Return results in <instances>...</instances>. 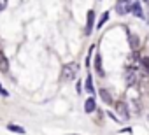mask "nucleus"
<instances>
[{
	"label": "nucleus",
	"instance_id": "1",
	"mask_svg": "<svg viewBox=\"0 0 149 135\" xmlns=\"http://www.w3.org/2000/svg\"><path fill=\"white\" fill-rule=\"evenodd\" d=\"M77 72H79V65L77 63H67L65 67H63V72H61V77L65 79V81H72L74 77L77 76Z\"/></svg>",
	"mask_w": 149,
	"mask_h": 135
},
{
	"label": "nucleus",
	"instance_id": "2",
	"mask_svg": "<svg viewBox=\"0 0 149 135\" xmlns=\"http://www.w3.org/2000/svg\"><path fill=\"white\" fill-rule=\"evenodd\" d=\"M132 4H133V0H118V4H116V13L119 16H125L132 11Z\"/></svg>",
	"mask_w": 149,
	"mask_h": 135
},
{
	"label": "nucleus",
	"instance_id": "3",
	"mask_svg": "<svg viewBox=\"0 0 149 135\" xmlns=\"http://www.w3.org/2000/svg\"><path fill=\"white\" fill-rule=\"evenodd\" d=\"M93 26H95V11H90L88 13V23H86V33L88 35L93 32Z\"/></svg>",
	"mask_w": 149,
	"mask_h": 135
},
{
	"label": "nucleus",
	"instance_id": "4",
	"mask_svg": "<svg viewBox=\"0 0 149 135\" xmlns=\"http://www.w3.org/2000/svg\"><path fill=\"white\" fill-rule=\"evenodd\" d=\"M95 109H97V102H95V98H93V97L86 98V102H84V111L90 114V112H95Z\"/></svg>",
	"mask_w": 149,
	"mask_h": 135
},
{
	"label": "nucleus",
	"instance_id": "5",
	"mask_svg": "<svg viewBox=\"0 0 149 135\" xmlns=\"http://www.w3.org/2000/svg\"><path fill=\"white\" fill-rule=\"evenodd\" d=\"M130 13H133L137 18H142V16H144V11H142L140 2H135V0H133V4H132V11H130Z\"/></svg>",
	"mask_w": 149,
	"mask_h": 135
},
{
	"label": "nucleus",
	"instance_id": "6",
	"mask_svg": "<svg viewBox=\"0 0 149 135\" xmlns=\"http://www.w3.org/2000/svg\"><path fill=\"white\" fill-rule=\"evenodd\" d=\"M116 111L125 118V119H128V116H130V112H128V109H126V105L123 104V102H118L116 104Z\"/></svg>",
	"mask_w": 149,
	"mask_h": 135
},
{
	"label": "nucleus",
	"instance_id": "7",
	"mask_svg": "<svg viewBox=\"0 0 149 135\" xmlns=\"http://www.w3.org/2000/svg\"><path fill=\"white\" fill-rule=\"evenodd\" d=\"M0 70H2V72L9 70V61H7V58H6L4 53H0Z\"/></svg>",
	"mask_w": 149,
	"mask_h": 135
},
{
	"label": "nucleus",
	"instance_id": "8",
	"mask_svg": "<svg viewBox=\"0 0 149 135\" xmlns=\"http://www.w3.org/2000/svg\"><path fill=\"white\" fill-rule=\"evenodd\" d=\"M95 70L98 72V74H104V69H102V56L100 54H95Z\"/></svg>",
	"mask_w": 149,
	"mask_h": 135
},
{
	"label": "nucleus",
	"instance_id": "9",
	"mask_svg": "<svg viewBox=\"0 0 149 135\" xmlns=\"http://www.w3.org/2000/svg\"><path fill=\"white\" fill-rule=\"evenodd\" d=\"M107 19H109V13H104V14H102V18L98 19V23H97L95 26H97V28L100 30V28H102V26H104V25L107 23Z\"/></svg>",
	"mask_w": 149,
	"mask_h": 135
},
{
	"label": "nucleus",
	"instance_id": "10",
	"mask_svg": "<svg viewBox=\"0 0 149 135\" xmlns=\"http://www.w3.org/2000/svg\"><path fill=\"white\" fill-rule=\"evenodd\" d=\"M128 39H130V46H132V49H137V47H139V37H137V35H130Z\"/></svg>",
	"mask_w": 149,
	"mask_h": 135
},
{
	"label": "nucleus",
	"instance_id": "11",
	"mask_svg": "<svg viewBox=\"0 0 149 135\" xmlns=\"http://www.w3.org/2000/svg\"><path fill=\"white\" fill-rule=\"evenodd\" d=\"M7 128H9L11 132H16V133H25V128H21V126H18V125H7Z\"/></svg>",
	"mask_w": 149,
	"mask_h": 135
},
{
	"label": "nucleus",
	"instance_id": "12",
	"mask_svg": "<svg viewBox=\"0 0 149 135\" xmlns=\"http://www.w3.org/2000/svg\"><path fill=\"white\" fill-rule=\"evenodd\" d=\"M86 91H88V93H93V81H91V76L86 77Z\"/></svg>",
	"mask_w": 149,
	"mask_h": 135
},
{
	"label": "nucleus",
	"instance_id": "13",
	"mask_svg": "<svg viewBox=\"0 0 149 135\" xmlns=\"http://www.w3.org/2000/svg\"><path fill=\"white\" fill-rule=\"evenodd\" d=\"M140 65L144 67V70H146V72L149 74V56H146V58H142V60H140Z\"/></svg>",
	"mask_w": 149,
	"mask_h": 135
},
{
	"label": "nucleus",
	"instance_id": "14",
	"mask_svg": "<svg viewBox=\"0 0 149 135\" xmlns=\"http://www.w3.org/2000/svg\"><path fill=\"white\" fill-rule=\"evenodd\" d=\"M100 97H102V98H104V102H107V104H111V102H112V98L109 97V93H107L105 90H100Z\"/></svg>",
	"mask_w": 149,
	"mask_h": 135
},
{
	"label": "nucleus",
	"instance_id": "15",
	"mask_svg": "<svg viewBox=\"0 0 149 135\" xmlns=\"http://www.w3.org/2000/svg\"><path fill=\"white\" fill-rule=\"evenodd\" d=\"M6 7H7V0H0V13H2Z\"/></svg>",
	"mask_w": 149,
	"mask_h": 135
},
{
	"label": "nucleus",
	"instance_id": "16",
	"mask_svg": "<svg viewBox=\"0 0 149 135\" xmlns=\"http://www.w3.org/2000/svg\"><path fill=\"white\" fill-rule=\"evenodd\" d=\"M0 95H4V97H9V93H7V91L2 88V86H0Z\"/></svg>",
	"mask_w": 149,
	"mask_h": 135
},
{
	"label": "nucleus",
	"instance_id": "17",
	"mask_svg": "<svg viewBox=\"0 0 149 135\" xmlns=\"http://www.w3.org/2000/svg\"><path fill=\"white\" fill-rule=\"evenodd\" d=\"M107 114H109V118H111V119H114V121H118V118L114 116V112H107Z\"/></svg>",
	"mask_w": 149,
	"mask_h": 135
},
{
	"label": "nucleus",
	"instance_id": "18",
	"mask_svg": "<svg viewBox=\"0 0 149 135\" xmlns=\"http://www.w3.org/2000/svg\"><path fill=\"white\" fill-rule=\"evenodd\" d=\"M142 2H149V0H142Z\"/></svg>",
	"mask_w": 149,
	"mask_h": 135
},
{
	"label": "nucleus",
	"instance_id": "19",
	"mask_svg": "<svg viewBox=\"0 0 149 135\" xmlns=\"http://www.w3.org/2000/svg\"><path fill=\"white\" fill-rule=\"evenodd\" d=\"M70 135H77V133H70Z\"/></svg>",
	"mask_w": 149,
	"mask_h": 135
},
{
	"label": "nucleus",
	"instance_id": "20",
	"mask_svg": "<svg viewBox=\"0 0 149 135\" xmlns=\"http://www.w3.org/2000/svg\"><path fill=\"white\" fill-rule=\"evenodd\" d=\"M147 23H149V19H147Z\"/></svg>",
	"mask_w": 149,
	"mask_h": 135
}]
</instances>
